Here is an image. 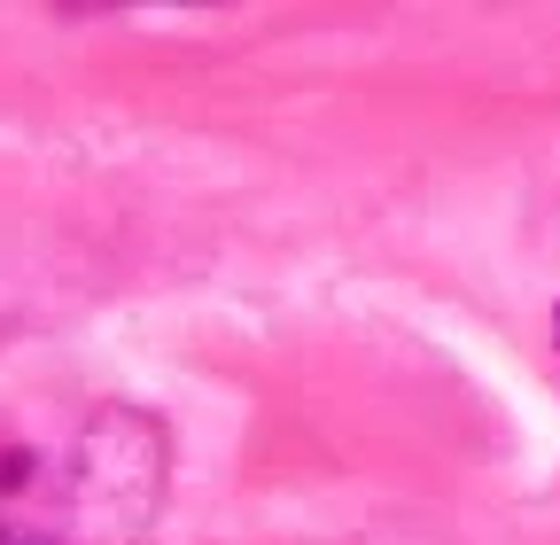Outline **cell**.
<instances>
[{
    "instance_id": "1",
    "label": "cell",
    "mask_w": 560,
    "mask_h": 545,
    "mask_svg": "<svg viewBox=\"0 0 560 545\" xmlns=\"http://www.w3.org/2000/svg\"><path fill=\"white\" fill-rule=\"evenodd\" d=\"M70 499H79L86 522H102L117 537L149 530L164 507V429L149 414H125V405L94 414L79 452H70Z\"/></svg>"
},
{
    "instance_id": "2",
    "label": "cell",
    "mask_w": 560,
    "mask_h": 545,
    "mask_svg": "<svg viewBox=\"0 0 560 545\" xmlns=\"http://www.w3.org/2000/svg\"><path fill=\"white\" fill-rule=\"evenodd\" d=\"M32 484V452H0V491H24Z\"/></svg>"
},
{
    "instance_id": "3",
    "label": "cell",
    "mask_w": 560,
    "mask_h": 545,
    "mask_svg": "<svg viewBox=\"0 0 560 545\" xmlns=\"http://www.w3.org/2000/svg\"><path fill=\"white\" fill-rule=\"evenodd\" d=\"M0 545H62V537H39V530H9V522H0Z\"/></svg>"
},
{
    "instance_id": "4",
    "label": "cell",
    "mask_w": 560,
    "mask_h": 545,
    "mask_svg": "<svg viewBox=\"0 0 560 545\" xmlns=\"http://www.w3.org/2000/svg\"><path fill=\"white\" fill-rule=\"evenodd\" d=\"M552 344H560V304H552Z\"/></svg>"
}]
</instances>
